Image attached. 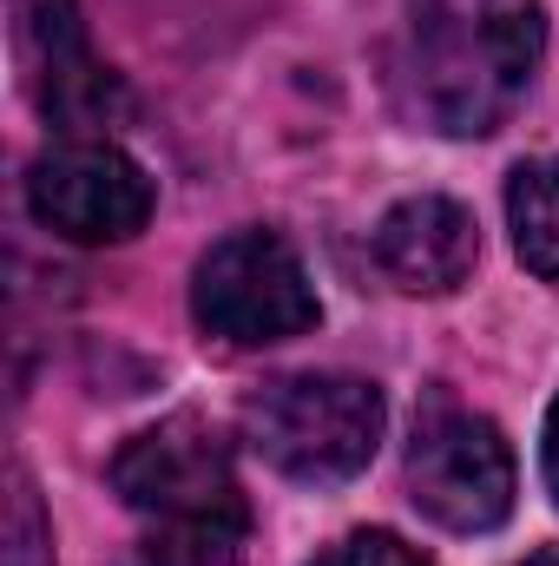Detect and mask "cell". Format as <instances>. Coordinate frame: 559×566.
I'll return each instance as SVG.
<instances>
[{
	"mask_svg": "<svg viewBox=\"0 0 559 566\" xmlns=\"http://www.w3.org/2000/svg\"><path fill=\"white\" fill-rule=\"evenodd\" d=\"M547 46L540 0H409V86L447 139H487L527 99Z\"/></svg>",
	"mask_w": 559,
	"mask_h": 566,
	"instance_id": "1",
	"label": "cell"
},
{
	"mask_svg": "<svg viewBox=\"0 0 559 566\" xmlns=\"http://www.w3.org/2000/svg\"><path fill=\"white\" fill-rule=\"evenodd\" d=\"M244 441L303 488L356 481L382 441V389L362 376H277L244 402Z\"/></svg>",
	"mask_w": 559,
	"mask_h": 566,
	"instance_id": "2",
	"label": "cell"
},
{
	"mask_svg": "<svg viewBox=\"0 0 559 566\" xmlns=\"http://www.w3.org/2000/svg\"><path fill=\"white\" fill-rule=\"evenodd\" d=\"M191 316L238 349H264L316 329V290L277 231H231L191 277Z\"/></svg>",
	"mask_w": 559,
	"mask_h": 566,
	"instance_id": "3",
	"label": "cell"
},
{
	"mask_svg": "<svg viewBox=\"0 0 559 566\" xmlns=\"http://www.w3.org/2000/svg\"><path fill=\"white\" fill-rule=\"evenodd\" d=\"M113 488L119 501L145 514L151 527H184V521H251L244 488L231 468L224 434L204 416H171V422L133 434L113 454Z\"/></svg>",
	"mask_w": 559,
	"mask_h": 566,
	"instance_id": "4",
	"label": "cell"
},
{
	"mask_svg": "<svg viewBox=\"0 0 559 566\" xmlns=\"http://www.w3.org/2000/svg\"><path fill=\"white\" fill-rule=\"evenodd\" d=\"M409 494L447 534H487L514 514V448L487 416L434 402L409 441Z\"/></svg>",
	"mask_w": 559,
	"mask_h": 566,
	"instance_id": "5",
	"label": "cell"
},
{
	"mask_svg": "<svg viewBox=\"0 0 559 566\" xmlns=\"http://www.w3.org/2000/svg\"><path fill=\"white\" fill-rule=\"evenodd\" d=\"M27 205L66 244H133L151 224V178L106 139H60L33 158Z\"/></svg>",
	"mask_w": 559,
	"mask_h": 566,
	"instance_id": "6",
	"label": "cell"
},
{
	"mask_svg": "<svg viewBox=\"0 0 559 566\" xmlns=\"http://www.w3.org/2000/svg\"><path fill=\"white\" fill-rule=\"evenodd\" d=\"M20 60L40 113L66 139H106V126L133 113L126 80L86 46V20L73 0H20Z\"/></svg>",
	"mask_w": 559,
	"mask_h": 566,
	"instance_id": "7",
	"label": "cell"
},
{
	"mask_svg": "<svg viewBox=\"0 0 559 566\" xmlns=\"http://www.w3.org/2000/svg\"><path fill=\"white\" fill-rule=\"evenodd\" d=\"M474 258H481V238H474V218L454 198H402L376 224V264L409 296L461 290L474 277Z\"/></svg>",
	"mask_w": 559,
	"mask_h": 566,
	"instance_id": "8",
	"label": "cell"
},
{
	"mask_svg": "<svg viewBox=\"0 0 559 566\" xmlns=\"http://www.w3.org/2000/svg\"><path fill=\"white\" fill-rule=\"evenodd\" d=\"M514 251L534 277H559V158H527L507 178Z\"/></svg>",
	"mask_w": 559,
	"mask_h": 566,
	"instance_id": "9",
	"label": "cell"
},
{
	"mask_svg": "<svg viewBox=\"0 0 559 566\" xmlns=\"http://www.w3.org/2000/svg\"><path fill=\"white\" fill-rule=\"evenodd\" d=\"M244 527H251V521L151 527L145 547H139V566H244Z\"/></svg>",
	"mask_w": 559,
	"mask_h": 566,
	"instance_id": "10",
	"label": "cell"
},
{
	"mask_svg": "<svg viewBox=\"0 0 559 566\" xmlns=\"http://www.w3.org/2000/svg\"><path fill=\"white\" fill-rule=\"evenodd\" d=\"M309 566H434V560H421L409 541H395V534L369 527V534H349V541H336L329 554H316Z\"/></svg>",
	"mask_w": 559,
	"mask_h": 566,
	"instance_id": "11",
	"label": "cell"
},
{
	"mask_svg": "<svg viewBox=\"0 0 559 566\" xmlns=\"http://www.w3.org/2000/svg\"><path fill=\"white\" fill-rule=\"evenodd\" d=\"M33 554H40V507H33L27 474H13V554H7V566H27Z\"/></svg>",
	"mask_w": 559,
	"mask_h": 566,
	"instance_id": "12",
	"label": "cell"
},
{
	"mask_svg": "<svg viewBox=\"0 0 559 566\" xmlns=\"http://www.w3.org/2000/svg\"><path fill=\"white\" fill-rule=\"evenodd\" d=\"M540 461H547V488H553V501H559V402L547 409V448H540Z\"/></svg>",
	"mask_w": 559,
	"mask_h": 566,
	"instance_id": "13",
	"label": "cell"
},
{
	"mask_svg": "<svg viewBox=\"0 0 559 566\" xmlns=\"http://www.w3.org/2000/svg\"><path fill=\"white\" fill-rule=\"evenodd\" d=\"M520 566H559V547H547V554H534V560H520Z\"/></svg>",
	"mask_w": 559,
	"mask_h": 566,
	"instance_id": "14",
	"label": "cell"
}]
</instances>
